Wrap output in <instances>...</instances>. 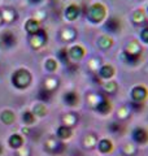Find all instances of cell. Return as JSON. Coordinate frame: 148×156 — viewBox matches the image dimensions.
I'll return each instance as SVG.
<instances>
[{
    "label": "cell",
    "mask_w": 148,
    "mask_h": 156,
    "mask_svg": "<svg viewBox=\"0 0 148 156\" xmlns=\"http://www.w3.org/2000/svg\"><path fill=\"white\" fill-rule=\"evenodd\" d=\"M96 111L100 112V113H104V115L108 113V112H111V103L107 99H101L96 104Z\"/></svg>",
    "instance_id": "12"
},
{
    "label": "cell",
    "mask_w": 148,
    "mask_h": 156,
    "mask_svg": "<svg viewBox=\"0 0 148 156\" xmlns=\"http://www.w3.org/2000/svg\"><path fill=\"white\" fill-rule=\"evenodd\" d=\"M64 101H65V104L70 105V107H74L78 104V95L76 94V92H66L65 95H64Z\"/></svg>",
    "instance_id": "10"
},
{
    "label": "cell",
    "mask_w": 148,
    "mask_h": 156,
    "mask_svg": "<svg viewBox=\"0 0 148 156\" xmlns=\"http://www.w3.org/2000/svg\"><path fill=\"white\" fill-rule=\"evenodd\" d=\"M0 43H2L4 47L11 48V47H13L14 44H16L17 41H16V37H14L11 31H5L4 34H2V38H0Z\"/></svg>",
    "instance_id": "6"
},
{
    "label": "cell",
    "mask_w": 148,
    "mask_h": 156,
    "mask_svg": "<svg viewBox=\"0 0 148 156\" xmlns=\"http://www.w3.org/2000/svg\"><path fill=\"white\" fill-rule=\"evenodd\" d=\"M25 29H26V31L30 34V35H33V34H35L39 30V23L35 20H29L26 22V25H25Z\"/></svg>",
    "instance_id": "14"
},
{
    "label": "cell",
    "mask_w": 148,
    "mask_h": 156,
    "mask_svg": "<svg viewBox=\"0 0 148 156\" xmlns=\"http://www.w3.org/2000/svg\"><path fill=\"white\" fill-rule=\"evenodd\" d=\"M34 112L37 113V116H44L47 113V109H46V107L44 105H35V108H34Z\"/></svg>",
    "instance_id": "27"
},
{
    "label": "cell",
    "mask_w": 148,
    "mask_h": 156,
    "mask_svg": "<svg viewBox=\"0 0 148 156\" xmlns=\"http://www.w3.org/2000/svg\"><path fill=\"white\" fill-rule=\"evenodd\" d=\"M2 22H3V17H2V14H0V25H2Z\"/></svg>",
    "instance_id": "34"
},
{
    "label": "cell",
    "mask_w": 148,
    "mask_h": 156,
    "mask_svg": "<svg viewBox=\"0 0 148 156\" xmlns=\"http://www.w3.org/2000/svg\"><path fill=\"white\" fill-rule=\"evenodd\" d=\"M126 53H129V55H134V56H140L142 53V47L138 44L136 42H131L129 46L126 48Z\"/></svg>",
    "instance_id": "11"
},
{
    "label": "cell",
    "mask_w": 148,
    "mask_h": 156,
    "mask_svg": "<svg viewBox=\"0 0 148 156\" xmlns=\"http://www.w3.org/2000/svg\"><path fill=\"white\" fill-rule=\"evenodd\" d=\"M12 82L17 89H25L30 85L31 82V74L25 69H18L12 77Z\"/></svg>",
    "instance_id": "1"
},
{
    "label": "cell",
    "mask_w": 148,
    "mask_h": 156,
    "mask_svg": "<svg viewBox=\"0 0 148 156\" xmlns=\"http://www.w3.org/2000/svg\"><path fill=\"white\" fill-rule=\"evenodd\" d=\"M76 120H77V117L74 116V115H72V113H69V115H65V116H64V122L66 124L65 126H69V128H70L72 125L76 124Z\"/></svg>",
    "instance_id": "23"
},
{
    "label": "cell",
    "mask_w": 148,
    "mask_h": 156,
    "mask_svg": "<svg viewBox=\"0 0 148 156\" xmlns=\"http://www.w3.org/2000/svg\"><path fill=\"white\" fill-rule=\"evenodd\" d=\"M58 57H60V60L62 62H68V50H61L60 52H58Z\"/></svg>",
    "instance_id": "31"
},
{
    "label": "cell",
    "mask_w": 148,
    "mask_h": 156,
    "mask_svg": "<svg viewBox=\"0 0 148 156\" xmlns=\"http://www.w3.org/2000/svg\"><path fill=\"white\" fill-rule=\"evenodd\" d=\"M99 150H100L103 154L109 152V151L112 150V143L108 139H103V140L99 142Z\"/></svg>",
    "instance_id": "20"
},
{
    "label": "cell",
    "mask_w": 148,
    "mask_h": 156,
    "mask_svg": "<svg viewBox=\"0 0 148 156\" xmlns=\"http://www.w3.org/2000/svg\"><path fill=\"white\" fill-rule=\"evenodd\" d=\"M61 37H62L64 41H73V39L76 38V31H74L72 27H68L65 30H62Z\"/></svg>",
    "instance_id": "19"
},
{
    "label": "cell",
    "mask_w": 148,
    "mask_h": 156,
    "mask_svg": "<svg viewBox=\"0 0 148 156\" xmlns=\"http://www.w3.org/2000/svg\"><path fill=\"white\" fill-rule=\"evenodd\" d=\"M147 14H148V7H147Z\"/></svg>",
    "instance_id": "36"
},
{
    "label": "cell",
    "mask_w": 148,
    "mask_h": 156,
    "mask_svg": "<svg viewBox=\"0 0 148 156\" xmlns=\"http://www.w3.org/2000/svg\"><path fill=\"white\" fill-rule=\"evenodd\" d=\"M70 135H72V130L69 126H60V128L57 129V136L60 139H66Z\"/></svg>",
    "instance_id": "16"
},
{
    "label": "cell",
    "mask_w": 148,
    "mask_h": 156,
    "mask_svg": "<svg viewBox=\"0 0 148 156\" xmlns=\"http://www.w3.org/2000/svg\"><path fill=\"white\" fill-rule=\"evenodd\" d=\"M57 83L58 82L55 80V78H48V80L46 81V89L49 90V91H53L57 87Z\"/></svg>",
    "instance_id": "24"
},
{
    "label": "cell",
    "mask_w": 148,
    "mask_h": 156,
    "mask_svg": "<svg viewBox=\"0 0 148 156\" xmlns=\"http://www.w3.org/2000/svg\"><path fill=\"white\" fill-rule=\"evenodd\" d=\"M85 144H86V147H92V146L95 144V136H93V135L87 136V138H86V142H85Z\"/></svg>",
    "instance_id": "32"
},
{
    "label": "cell",
    "mask_w": 148,
    "mask_h": 156,
    "mask_svg": "<svg viewBox=\"0 0 148 156\" xmlns=\"http://www.w3.org/2000/svg\"><path fill=\"white\" fill-rule=\"evenodd\" d=\"M104 29H105L107 31H109V33H117V31L121 29V22H120V20H118L117 17H111V18L105 22Z\"/></svg>",
    "instance_id": "7"
},
{
    "label": "cell",
    "mask_w": 148,
    "mask_h": 156,
    "mask_svg": "<svg viewBox=\"0 0 148 156\" xmlns=\"http://www.w3.org/2000/svg\"><path fill=\"white\" fill-rule=\"evenodd\" d=\"M29 2H30L31 4H39V3L42 2V0H29Z\"/></svg>",
    "instance_id": "33"
},
{
    "label": "cell",
    "mask_w": 148,
    "mask_h": 156,
    "mask_svg": "<svg viewBox=\"0 0 148 156\" xmlns=\"http://www.w3.org/2000/svg\"><path fill=\"white\" fill-rule=\"evenodd\" d=\"M2 17H3V20H5L7 22H12L13 20L16 18V13H14L13 9H5V11L3 12Z\"/></svg>",
    "instance_id": "22"
},
{
    "label": "cell",
    "mask_w": 148,
    "mask_h": 156,
    "mask_svg": "<svg viewBox=\"0 0 148 156\" xmlns=\"http://www.w3.org/2000/svg\"><path fill=\"white\" fill-rule=\"evenodd\" d=\"M99 46H100L101 48H109L112 46V41H111V38H108V37H103L99 39Z\"/></svg>",
    "instance_id": "25"
},
{
    "label": "cell",
    "mask_w": 148,
    "mask_h": 156,
    "mask_svg": "<svg viewBox=\"0 0 148 156\" xmlns=\"http://www.w3.org/2000/svg\"><path fill=\"white\" fill-rule=\"evenodd\" d=\"M132 140L138 144H146L148 142V130L144 128H135L132 130Z\"/></svg>",
    "instance_id": "5"
},
{
    "label": "cell",
    "mask_w": 148,
    "mask_h": 156,
    "mask_svg": "<svg viewBox=\"0 0 148 156\" xmlns=\"http://www.w3.org/2000/svg\"><path fill=\"white\" fill-rule=\"evenodd\" d=\"M46 41H47V34L44 30H42V29H39L35 34H33V35L30 37V44L34 48L42 47Z\"/></svg>",
    "instance_id": "4"
},
{
    "label": "cell",
    "mask_w": 148,
    "mask_h": 156,
    "mask_svg": "<svg viewBox=\"0 0 148 156\" xmlns=\"http://www.w3.org/2000/svg\"><path fill=\"white\" fill-rule=\"evenodd\" d=\"M78 16H79V8H78L76 4H72L69 5L65 11V17L69 20V21H74Z\"/></svg>",
    "instance_id": "8"
},
{
    "label": "cell",
    "mask_w": 148,
    "mask_h": 156,
    "mask_svg": "<svg viewBox=\"0 0 148 156\" xmlns=\"http://www.w3.org/2000/svg\"><path fill=\"white\" fill-rule=\"evenodd\" d=\"M87 17L91 20L92 22H100L103 18L105 17V8L101 4H93L88 8Z\"/></svg>",
    "instance_id": "2"
},
{
    "label": "cell",
    "mask_w": 148,
    "mask_h": 156,
    "mask_svg": "<svg viewBox=\"0 0 148 156\" xmlns=\"http://www.w3.org/2000/svg\"><path fill=\"white\" fill-rule=\"evenodd\" d=\"M56 61L55 60H47V62H46V68L49 70V72H53L56 69Z\"/></svg>",
    "instance_id": "30"
},
{
    "label": "cell",
    "mask_w": 148,
    "mask_h": 156,
    "mask_svg": "<svg viewBox=\"0 0 148 156\" xmlns=\"http://www.w3.org/2000/svg\"><path fill=\"white\" fill-rule=\"evenodd\" d=\"M2 121L4 124H12L14 121V115L11 111H4L2 113Z\"/></svg>",
    "instance_id": "21"
},
{
    "label": "cell",
    "mask_w": 148,
    "mask_h": 156,
    "mask_svg": "<svg viewBox=\"0 0 148 156\" xmlns=\"http://www.w3.org/2000/svg\"><path fill=\"white\" fill-rule=\"evenodd\" d=\"M146 20V16H144V12L143 11H135L134 13H132V21H134V23H136V25H140V23L144 22Z\"/></svg>",
    "instance_id": "17"
},
{
    "label": "cell",
    "mask_w": 148,
    "mask_h": 156,
    "mask_svg": "<svg viewBox=\"0 0 148 156\" xmlns=\"http://www.w3.org/2000/svg\"><path fill=\"white\" fill-rule=\"evenodd\" d=\"M131 100L134 103H143L148 98V90L146 86H135L130 92Z\"/></svg>",
    "instance_id": "3"
},
{
    "label": "cell",
    "mask_w": 148,
    "mask_h": 156,
    "mask_svg": "<svg viewBox=\"0 0 148 156\" xmlns=\"http://www.w3.org/2000/svg\"><path fill=\"white\" fill-rule=\"evenodd\" d=\"M22 119H23L25 124H33L34 122V116H33V113H30V112H25Z\"/></svg>",
    "instance_id": "26"
},
{
    "label": "cell",
    "mask_w": 148,
    "mask_h": 156,
    "mask_svg": "<svg viewBox=\"0 0 148 156\" xmlns=\"http://www.w3.org/2000/svg\"><path fill=\"white\" fill-rule=\"evenodd\" d=\"M113 73H115V70H113V68L111 65H104L100 68L99 74H100L101 78H104V80H109V78H112Z\"/></svg>",
    "instance_id": "15"
},
{
    "label": "cell",
    "mask_w": 148,
    "mask_h": 156,
    "mask_svg": "<svg viewBox=\"0 0 148 156\" xmlns=\"http://www.w3.org/2000/svg\"><path fill=\"white\" fill-rule=\"evenodd\" d=\"M2 151H3V148H2V146H0V154H2Z\"/></svg>",
    "instance_id": "35"
},
{
    "label": "cell",
    "mask_w": 148,
    "mask_h": 156,
    "mask_svg": "<svg viewBox=\"0 0 148 156\" xmlns=\"http://www.w3.org/2000/svg\"><path fill=\"white\" fill-rule=\"evenodd\" d=\"M140 39L146 43V44H148V26L142 29V31H140Z\"/></svg>",
    "instance_id": "28"
},
{
    "label": "cell",
    "mask_w": 148,
    "mask_h": 156,
    "mask_svg": "<svg viewBox=\"0 0 148 156\" xmlns=\"http://www.w3.org/2000/svg\"><path fill=\"white\" fill-rule=\"evenodd\" d=\"M85 55V51H83V48L81 46H74L70 48V51H69V56H70L73 60H81Z\"/></svg>",
    "instance_id": "9"
},
{
    "label": "cell",
    "mask_w": 148,
    "mask_h": 156,
    "mask_svg": "<svg viewBox=\"0 0 148 156\" xmlns=\"http://www.w3.org/2000/svg\"><path fill=\"white\" fill-rule=\"evenodd\" d=\"M108 128H109V130L112 131V133H117V131H120L121 126H120V122H117V121H115V122H111Z\"/></svg>",
    "instance_id": "29"
},
{
    "label": "cell",
    "mask_w": 148,
    "mask_h": 156,
    "mask_svg": "<svg viewBox=\"0 0 148 156\" xmlns=\"http://www.w3.org/2000/svg\"><path fill=\"white\" fill-rule=\"evenodd\" d=\"M51 95H52V91L47 90L46 87H42L38 92V99H41L43 101H48L49 99H51Z\"/></svg>",
    "instance_id": "18"
},
{
    "label": "cell",
    "mask_w": 148,
    "mask_h": 156,
    "mask_svg": "<svg viewBox=\"0 0 148 156\" xmlns=\"http://www.w3.org/2000/svg\"><path fill=\"white\" fill-rule=\"evenodd\" d=\"M9 144H11V147L13 148H19L23 144V139H22V136L21 135H18V134H13L9 136Z\"/></svg>",
    "instance_id": "13"
}]
</instances>
